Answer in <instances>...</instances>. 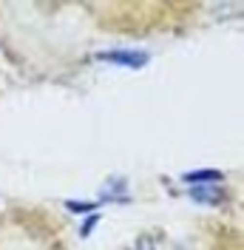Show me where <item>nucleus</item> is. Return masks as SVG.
I'll return each mask as SVG.
<instances>
[{
  "mask_svg": "<svg viewBox=\"0 0 244 250\" xmlns=\"http://www.w3.org/2000/svg\"><path fill=\"white\" fill-rule=\"evenodd\" d=\"M68 208H71V210H91L94 205H77V202H68Z\"/></svg>",
  "mask_w": 244,
  "mask_h": 250,
  "instance_id": "4",
  "label": "nucleus"
},
{
  "mask_svg": "<svg viewBox=\"0 0 244 250\" xmlns=\"http://www.w3.org/2000/svg\"><path fill=\"white\" fill-rule=\"evenodd\" d=\"M102 60H114V62H125V65H145V54H128V51H111V54H102Z\"/></svg>",
  "mask_w": 244,
  "mask_h": 250,
  "instance_id": "1",
  "label": "nucleus"
},
{
  "mask_svg": "<svg viewBox=\"0 0 244 250\" xmlns=\"http://www.w3.org/2000/svg\"><path fill=\"white\" fill-rule=\"evenodd\" d=\"M190 196L199 199V202H219L224 193H222L219 188H193V190H190Z\"/></svg>",
  "mask_w": 244,
  "mask_h": 250,
  "instance_id": "2",
  "label": "nucleus"
},
{
  "mask_svg": "<svg viewBox=\"0 0 244 250\" xmlns=\"http://www.w3.org/2000/svg\"><path fill=\"white\" fill-rule=\"evenodd\" d=\"M187 179V185H199V182H219L222 179V173L219 171H193L184 176Z\"/></svg>",
  "mask_w": 244,
  "mask_h": 250,
  "instance_id": "3",
  "label": "nucleus"
}]
</instances>
